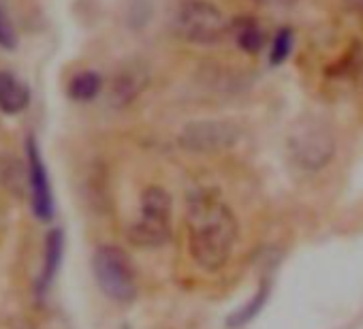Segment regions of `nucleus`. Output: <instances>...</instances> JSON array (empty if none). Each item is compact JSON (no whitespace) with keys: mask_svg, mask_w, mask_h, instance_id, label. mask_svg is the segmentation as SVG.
<instances>
[{"mask_svg":"<svg viewBox=\"0 0 363 329\" xmlns=\"http://www.w3.org/2000/svg\"><path fill=\"white\" fill-rule=\"evenodd\" d=\"M171 238V197L162 186L141 193L139 218L128 229V240L141 248H158Z\"/></svg>","mask_w":363,"mask_h":329,"instance_id":"obj_4","label":"nucleus"},{"mask_svg":"<svg viewBox=\"0 0 363 329\" xmlns=\"http://www.w3.org/2000/svg\"><path fill=\"white\" fill-rule=\"evenodd\" d=\"M103 90V77L96 71H82L69 82V96L79 103L94 101Z\"/></svg>","mask_w":363,"mask_h":329,"instance_id":"obj_13","label":"nucleus"},{"mask_svg":"<svg viewBox=\"0 0 363 329\" xmlns=\"http://www.w3.org/2000/svg\"><path fill=\"white\" fill-rule=\"evenodd\" d=\"M238 242V218L218 191L201 189L186 203V244L195 265L208 274L220 272Z\"/></svg>","mask_w":363,"mask_h":329,"instance_id":"obj_1","label":"nucleus"},{"mask_svg":"<svg viewBox=\"0 0 363 329\" xmlns=\"http://www.w3.org/2000/svg\"><path fill=\"white\" fill-rule=\"evenodd\" d=\"M342 3H344L350 11H354L357 16L363 18V0H342Z\"/></svg>","mask_w":363,"mask_h":329,"instance_id":"obj_16","label":"nucleus"},{"mask_svg":"<svg viewBox=\"0 0 363 329\" xmlns=\"http://www.w3.org/2000/svg\"><path fill=\"white\" fill-rule=\"evenodd\" d=\"M30 105L28 86L13 73L0 71V111L7 116L22 113Z\"/></svg>","mask_w":363,"mask_h":329,"instance_id":"obj_8","label":"nucleus"},{"mask_svg":"<svg viewBox=\"0 0 363 329\" xmlns=\"http://www.w3.org/2000/svg\"><path fill=\"white\" fill-rule=\"evenodd\" d=\"M92 272L99 289L116 303H130L137 297L139 280L133 259L118 246L103 244L92 255Z\"/></svg>","mask_w":363,"mask_h":329,"instance_id":"obj_3","label":"nucleus"},{"mask_svg":"<svg viewBox=\"0 0 363 329\" xmlns=\"http://www.w3.org/2000/svg\"><path fill=\"white\" fill-rule=\"evenodd\" d=\"M145 84H147V73H143L141 69L124 71V73L116 79V84H113L111 96H113L116 105H118V107H124V105L133 103V101L141 94V90L145 88Z\"/></svg>","mask_w":363,"mask_h":329,"instance_id":"obj_11","label":"nucleus"},{"mask_svg":"<svg viewBox=\"0 0 363 329\" xmlns=\"http://www.w3.org/2000/svg\"><path fill=\"white\" fill-rule=\"evenodd\" d=\"M65 248V235L60 229H52L48 233L45 240V255H43V269H41V278H39V295H43L52 282L58 276L60 263H62V250Z\"/></svg>","mask_w":363,"mask_h":329,"instance_id":"obj_9","label":"nucleus"},{"mask_svg":"<svg viewBox=\"0 0 363 329\" xmlns=\"http://www.w3.org/2000/svg\"><path fill=\"white\" fill-rule=\"evenodd\" d=\"M231 35L238 48L246 54H259L265 48V30L255 18H238L231 22Z\"/></svg>","mask_w":363,"mask_h":329,"instance_id":"obj_10","label":"nucleus"},{"mask_svg":"<svg viewBox=\"0 0 363 329\" xmlns=\"http://www.w3.org/2000/svg\"><path fill=\"white\" fill-rule=\"evenodd\" d=\"M171 24L175 37L193 45H216L231 35V22L210 0H182Z\"/></svg>","mask_w":363,"mask_h":329,"instance_id":"obj_2","label":"nucleus"},{"mask_svg":"<svg viewBox=\"0 0 363 329\" xmlns=\"http://www.w3.org/2000/svg\"><path fill=\"white\" fill-rule=\"evenodd\" d=\"M26 160H28V182H30V201H33V212L39 221H52L54 216V195H52V184L48 176L45 160L41 156L39 143L35 137L26 139Z\"/></svg>","mask_w":363,"mask_h":329,"instance_id":"obj_7","label":"nucleus"},{"mask_svg":"<svg viewBox=\"0 0 363 329\" xmlns=\"http://www.w3.org/2000/svg\"><path fill=\"white\" fill-rule=\"evenodd\" d=\"M18 43H20V39H18L16 26L7 18L5 9L0 7V48L7 50V52H13L18 48Z\"/></svg>","mask_w":363,"mask_h":329,"instance_id":"obj_15","label":"nucleus"},{"mask_svg":"<svg viewBox=\"0 0 363 329\" xmlns=\"http://www.w3.org/2000/svg\"><path fill=\"white\" fill-rule=\"evenodd\" d=\"M293 45H295V35H293V30H291V28H286V26H282V28L276 33L274 41H272V50H269V65H272V67H280V65H284V62L289 60L291 52H293Z\"/></svg>","mask_w":363,"mask_h":329,"instance_id":"obj_14","label":"nucleus"},{"mask_svg":"<svg viewBox=\"0 0 363 329\" xmlns=\"http://www.w3.org/2000/svg\"><path fill=\"white\" fill-rule=\"evenodd\" d=\"M289 150L297 167L306 172H318L331 162L335 154V139L327 124L316 118H306L291 130Z\"/></svg>","mask_w":363,"mask_h":329,"instance_id":"obj_5","label":"nucleus"},{"mask_svg":"<svg viewBox=\"0 0 363 329\" xmlns=\"http://www.w3.org/2000/svg\"><path fill=\"white\" fill-rule=\"evenodd\" d=\"M240 128L227 120H197L182 128L179 143L184 150L199 154H214L238 143Z\"/></svg>","mask_w":363,"mask_h":329,"instance_id":"obj_6","label":"nucleus"},{"mask_svg":"<svg viewBox=\"0 0 363 329\" xmlns=\"http://www.w3.org/2000/svg\"><path fill=\"white\" fill-rule=\"evenodd\" d=\"M255 3H269V0H255Z\"/></svg>","mask_w":363,"mask_h":329,"instance_id":"obj_17","label":"nucleus"},{"mask_svg":"<svg viewBox=\"0 0 363 329\" xmlns=\"http://www.w3.org/2000/svg\"><path fill=\"white\" fill-rule=\"evenodd\" d=\"M269 293H272V286H269V280H265L244 306H240L235 312L229 314L227 325H229L231 329H238V327H244V325H248L250 320H255V318L261 314V310L265 308V303H267V299H269Z\"/></svg>","mask_w":363,"mask_h":329,"instance_id":"obj_12","label":"nucleus"}]
</instances>
